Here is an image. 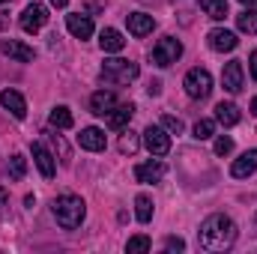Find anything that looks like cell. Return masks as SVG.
<instances>
[{"mask_svg":"<svg viewBox=\"0 0 257 254\" xmlns=\"http://www.w3.org/2000/svg\"><path fill=\"white\" fill-rule=\"evenodd\" d=\"M197 242H200V248H206V251H212V254L230 251L233 242H236V224H233L227 215L215 212V215H209V218L200 224Z\"/></svg>","mask_w":257,"mask_h":254,"instance_id":"6da1fadb","label":"cell"},{"mask_svg":"<svg viewBox=\"0 0 257 254\" xmlns=\"http://www.w3.org/2000/svg\"><path fill=\"white\" fill-rule=\"evenodd\" d=\"M51 209H54V218H57V224H60L63 230L81 227V221H84V215H87V206H84V200H81L78 194H60Z\"/></svg>","mask_w":257,"mask_h":254,"instance_id":"7a4b0ae2","label":"cell"},{"mask_svg":"<svg viewBox=\"0 0 257 254\" xmlns=\"http://www.w3.org/2000/svg\"><path fill=\"white\" fill-rule=\"evenodd\" d=\"M138 75H141L138 63L123 60V57H111V60L102 63V78L111 81V84H128V81H135Z\"/></svg>","mask_w":257,"mask_h":254,"instance_id":"3957f363","label":"cell"},{"mask_svg":"<svg viewBox=\"0 0 257 254\" xmlns=\"http://www.w3.org/2000/svg\"><path fill=\"white\" fill-rule=\"evenodd\" d=\"M183 87H186V93H189L192 99H206V96L212 93V75H209L206 69L194 66V69H189Z\"/></svg>","mask_w":257,"mask_h":254,"instance_id":"277c9868","label":"cell"},{"mask_svg":"<svg viewBox=\"0 0 257 254\" xmlns=\"http://www.w3.org/2000/svg\"><path fill=\"white\" fill-rule=\"evenodd\" d=\"M183 57V42L180 39H174V36H162L159 42H156V48H153V63L156 66H171L177 63Z\"/></svg>","mask_w":257,"mask_h":254,"instance_id":"5b68a950","label":"cell"},{"mask_svg":"<svg viewBox=\"0 0 257 254\" xmlns=\"http://www.w3.org/2000/svg\"><path fill=\"white\" fill-rule=\"evenodd\" d=\"M144 144H147V150L156 159H162V156L171 153V135H168L165 126H147L144 129Z\"/></svg>","mask_w":257,"mask_h":254,"instance_id":"8992f818","label":"cell"},{"mask_svg":"<svg viewBox=\"0 0 257 254\" xmlns=\"http://www.w3.org/2000/svg\"><path fill=\"white\" fill-rule=\"evenodd\" d=\"M45 24H48V9H45L42 3H30V6L21 12V30H24V33H39Z\"/></svg>","mask_w":257,"mask_h":254,"instance_id":"52a82bcc","label":"cell"},{"mask_svg":"<svg viewBox=\"0 0 257 254\" xmlns=\"http://www.w3.org/2000/svg\"><path fill=\"white\" fill-rule=\"evenodd\" d=\"M165 174H168V165L159 162V159L144 162V165L135 168V180H138V183H159V180H165Z\"/></svg>","mask_w":257,"mask_h":254,"instance_id":"ba28073f","label":"cell"},{"mask_svg":"<svg viewBox=\"0 0 257 254\" xmlns=\"http://www.w3.org/2000/svg\"><path fill=\"white\" fill-rule=\"evenodd\" d=\"M0 54L12 57V60H18V63H30V60L36 57V51H33L30 45L18 42V39H0Z\"/></svg>","mask_w":257,"mask_h":254,"instance_id":"9c48e42d","label":"cell"},{"mask_svg":"<svg viewBox=\"0 0 257 254\" xmlns=\"http://www.w3.org/2000/svg\"><path fill=\"white\" fill-rule=\"evenodd\" d=\"M206 42H209V48H212V51H218V54H224V51H233V48L239 45V39H236V33H230V30H221V27H215V30H209V36H206Z\"/></svg>","mask_w":257,"mask_h":254,"instance_id":"30bf717a","label":"cell"},{"mask_svg":"<svg viewBox=\"0 0 257 254\" xmlns=\"http://www.w3.org/2000/svg\"><path fill=\"white\" fill-rule=\"evenodd\" d=\"M66 27L75 39H90L93 36V18L90 15H81V12H72L66 15Z\"/></svg>","mask_w":257,"mask_h":254,"instance_id":"8fae6325","label":"cell"},{"mask_svg":"<svg viewBox=\"0 0 257 254\" xmlns=\"http://www.w3.org/2000/svg\"><path fill=\"white\" fill-rule=\"evenodd\" d=\"M30 150H33V162H36V168H39V174H42L45 180H51V177L57 174V165H54V156H51V153L45 150V144H39V141H36V144H33Z\"/></svg>","mask_w":257,"mask_h":254,"instance_id":"7c38bea8","label":"cell"},{"mask_svg":"<svg viewBox=\"0 0 257 254\" xmlns=\"http://www.w3.org/2000/svg\"><path fill=\"white\" fill-rule=\"evenodd\" d=\"M0 105H3L15 120H24V117H27V102H24V96H21L18 90H3V93H0Z\"/></svg>","mask_w":257,"mask_h":254,"instance_id":"4fadbf2b","label":"cell"},{"mask_svg":"<svg viewBox=\"0 0 257 254\" xmlns=\"http://www.w3.org/2000/svg\"><path fill=\"white\" fill-rule=\"evenodd\" d=\"M78 144H81L84 150H90V153H102L108 141H105V132H102V129L87 126V129H81V135H78Z\"/></svg>","mask_w":257,"mask_h":254,"instance_id":"5bb4252c","label":"cell"},{"mask_svg":"<svg viewBox=\"0 0 257 254\" xmlns=\"http://www.w3.org/2000/svg\"><path fill=\"white\" fill-rule=\"evenodd\" d=\"M221 84L227 93H239L242 90V60H230L221 72Z\"/></svg>","mask_w":257,"mask_h":254,"instance_id":"9a60e30c","label":"cell"},{"mask_svg":"<svg viewBox=\"0 0 257 254\" xmlns=\"http://www.w3.org/2000/svg\"><path fill=\"white\" fill-rule=\"evenodd\" d=\"M153 27H156V18L153 15H147V12H132L128 15V33L132 36H150L153 33Z\"/></svg>","mask_w":257,"mask_h":254,"instance_id":"2e32d148","label":"cell"},{"mask_svg":"<svg viewBox=\"0 0 257 254\" xmlns=\"http://www.w3.org/2000/svg\"><path fill=\"white\" fill-rule=\"evenodd\" d=\"M99 45H102V51H105V54H120V51L126 48V39H123V33H120V30L105 27V30L99 33Z\"/></svg>","mask_w":257,"mask_h":254,"instance_id":"e0dca14e","label":"cell"},{"mask_svg":"<svg viewBox=\"0 0 257 254\" xmlns=\"http://www.w3.org/2000/svg\"><path fill=\"white\" fill-rule=\"evenodd\" d=\"M257 171V150H245L233 165H230V174L236 177V180H242V177H251Z\"/></svg>","mask_w":257,"mask_h":254,"instance_id":"ac0fdd59","label":"cell"},{"mask_svg":"<svg viewBox=\"0 0 257 254\" xmlns=\"http://www.w3.org/2000/svg\"><path fill=\"white\" fill-rule=\"evenodd\" d=\"M114 105H117V96H114L111 90H96V93L90 96V111H93L96 117H105Z\"/></svg>","mask_w":257,"mask_h":254,"instance_id":"d6986e66","label":"cell"},{"mask_svg":"<svg viewBox=\"0 0 257 254\" xmlns=\"http://www.w3.org/2000/svg\"><path fill=\"white\" fill-rule=\"evenodd\" d=\"M135 117V105H114L108 114H105V123L111 129H126Z\"/></svg>","mask_w":257,"mask_h":254,"instance_id":"ffe728a7","label":"cell"},{"mask_svg":"<svg viewBox=\"0 0 257 254\" xmlns=\"http://www.w3.org/2000/svg\"><path fill=\"white\" fill-rule=\"evenodd\" d=\"M215 123H221V126H236L239 123V108L233 105V102H218L215 105Z\"/></svg>","mask_w":257,"mask_h":254,"instance_id":"44dd1931","label":"cell"},{"mask_svg":"<svg viewBox=\"0 0 257 254\" xmlns=\"http://www.w3.org/2000/svg\"><path fill=\"white\" fill-rule=\"evenodd\" d=\"M135 218H138L141 224H147V221L153 218V197H150V194H138V197H135Z\"/></svg>","mask_w":257,"mask_h":254,"instance_id":"7402d4cb","label":"cell"},{"mask_svg":"<svg viewBox=\"0 0 257 254\" xmlns=\"http://www.w3.org/2000/svg\"><path fill=\"white\" fill-rule=\"evenodd\" d=\"M236 27L242 30V33H257V9L254 6H245V12H239L236 15Z\"/></svg>","mask_w":257,"mask_h":254,"instance_id":"603a6c76","label":"cell"},{"mask_svg":"<svg viewBox=\"0 0 257 254\" xmlns=\"http://www.w3.org/2000/svg\"><path fill=\"white\" fill-rule=\"evenodd\" d=\"M203 12L212 18V21H224L227 18V0H200Z\"/></svg>","mask_w":257,"mask_h":254,"instance_id":"cb8c5ba5","label":"cell"},{"mask_svg":"<svg viewBox=\"0 0 257 254\" xmlns=\"http://www.w3.org/2000/svg\"><path fill=\"white\" fill-rule=\"evenodd\" d=\"M48 120H51V126H57V129H72V111L66 108V105H57L51 114H48Z\"/></svg>","mask_w":257,"mask_h":254,"instance_id":"d4e9b609","label":"cell"},{"mask_svg":"<svg viewBox=\"0 0 257 254\" xmlns=\"http://www.w3.org/2000/svg\"><path fill=\"white\" fill-rule=\"evenodd\" d=\"M150 248H153V239H150V236H144V233L132 236V239L126 242V251L128 254H147Z\"/></svg>","mask_w":257,"mask_h":254,"instance_id":"484cf974","label":"cell"},{"mask_svg":"<svg viewBox=\"0 0 257 254\" xmlns=\"http://www.w3.org/2000/svg\"><path fill=\"white\" fill-rule=\"evenodd\" d=\"M24 174H27V159L15 153V156L9 159V177H12V180L18 183V180H24Z\"/></svg>","mask_w":257,"mask_h":254,"instance_id":"4316f807","label":"cell"},{"mask_svg":"<svg viewBox=\"0 0 257 254\" xmlns=\"http://www.w3.org/2000/svg\"><path fill=\"white\" fill-rule=\"evenodd\" d=\"M212 135H215V120H197L194 123V138L197 141H206Z\"/></svg>","mask_w":257,"mask_h":254,"instance_id":"83f0119b","label":"cell"},{"mask_svg":"<svg viewBox=\"0 0 257 254\" xmlns=\"http://www.w3.org/2000/svg\"><path fill=\"white\" fill-rule=\"evenodd\" d=\"M138 147H141V141H138V135H135V132H126V135L120 138V153L135 156V153H138Z\"/></svg>","mask_w":257,"mask_h":254,"instance_id":"f1b7e54d","label":"cell"},{"mask_svg":"<svg viewBox=\"0 0 257 254\" xmlns=\"http://www.w3.org/2000/svg\"><path fill=\"white\" fill-rule=\"evenodd\" d=\"M212 150H215V156H230V153H233V138H230V135H218Z\"/></svg>","mask_w":257,"mask_h":254,"instance_id":"f546056e","label":"cell"},{"mask_svg":"<svg viewBox=\"0 0 257 254\" xmlns=\"http://www.w3.org/2000/svg\"><path fill=\"white\" fill-rule=\"evenodd\" d=\"M162 126L168 129L171 135H180V132H183V120H177V117H171V114H165V117H162Z\"/></svg>","mask_w":257,"mask_h":254,"instance_id":"4dcf8cb0","label":"cell"},{"mask_svg":"<svg viewBox=\"0 0 257 254\" xmlns=\"http://www.w3.org/2000/svg\"><path fill=\"white\" fill-rule=\"evenodd\" d=\"M165 248H168V251H186V242H183L180 236H168V239H165Z\"/></svg>","mask_w":257,"mask_h":254,"instance_id":"1f68e13d","label":"cell"},{"mask_svg":"<svg viewBox=\"0 0 257 254\" xmlns=\"http://www.w3.org/2000/svg\"><path fill=\"white\" fill-rule=\"evenodd\" d=\"M147 90H150V96H159V93H162V81H150Z\"/></svg>","mask_w":257,"mask_h":254,"instance_id":"d6a6232c","label":"cell"},{"mask_svg":"<svg viewBox=\"0 0 257 254\" xmlns=\"http://www.w3.org/2000/svg\"><path fill=\"white\" fill-rule=\"evenodd\" d=\"M248 66H251V78L257 81V51H251V57H248Z\"/></svg>","mask_w":257,"mask_h":254,"instance_id":"836d02e7","label":"cell"},{"mask_svg":"<svg viewBox=\"0 0 257 254\" xmlns=\"http://www.w3.org/2000/svg\"><path fill=\"white\" fill-rule=\"evenodd\" d=\"M66 3H69V0H51V6H57V9H63Z\"/></svg>","mask_w":257,"mask_h":254,"instance_id":"e575fe53","label":"cell"},{"mask_svg":"<svg viewBox=\"0 0 257 254\" xmlns=\"http://www.w3.org/2000/svg\"><path fill=\"white\" fill-rule=\"evenodd\" d=\"M239 3H242V6H254L257 9V0H239Z\"/></svg>","mask_w":257,"mask_h":254,"instance_id":"d590c367","label":"cell"},{"mask_svg":"<svg viewBox=\"0 0 257 254\" xmlns=\"http://www.w3.org/2000/svg\"><path fill=\"white\" fill-rule=\"evenodd\" d=\"M3 203H6V191L0 189V209H3Z\"/></svg>","mask_w":257,"mask_h":254,"instance_id":"8d00e7d4","label":"cell"},{"mask_svg":"<svg viewBox=\"0 0 257 254\" xmlns=\"http://www.w3.org/2000/svg\"><path fill=\"white\" fill-rule=\"evenodd\" d=\"M251 111H254V114H257V96H254V99H251Z\"/></svg>","mask_w":257,"mask_h":254,"instance_id":"74e56055","label":"cell"},{"mask_svg":"<svg viewBox=\"0 0 257 254\" xmlns=\"http://www.w3.org/2000/svg\"><path fill=\"white\" fill-rule=\"evenodd\" d=\"M0 3H6V0H0Z\"/></svg>","mask_w":257,"mask_h":254,"instance_id":"f35d334b","label":"cell"}]
</instances>
